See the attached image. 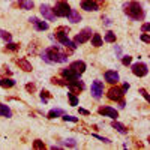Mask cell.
I'll return each mask as SVG.
<instances>
[{
	"label": "cell",
	"mask_w": 150,
	"mask_h": 150,
	"mask_svg": "<svg viewBox=\"0 0 150 150\" xmlns=\"http://www.w3.org/2000/svg\"><path fill=\"white\" fill-rule=\"evenodd\" d=\"M15 63L20 66V69H23L24 72H32V65L29 63V62L26 59H15Z\"/></svg>",
	"instance_id": "e0dca14e"
},
{
	"label": "cell",
	"mask_w": 150,
	"mask_h": 150,
	"mask_svg": "<svg viewBox=\"0 0 150 150\" xmlns=\"http://www.w3.org/2000/svg\"><path fill=\"white\" fill-rule=\"evenodd\" d=\"M78 111H80V114H83V116H89L90 114V111L89 110H84V108H80Z\"/></svg>",
	"instance_id": "74e56055"
},
{
	"label": "cell",
	"mask_w": 150,
	"mask_h": 150,
	"mask_svg": "<svg viewBox=\"0 0 150 150\" xmlns=\"http://www.w3.org/2000/svg\"><path fill=\"white\" fill-rule=\"evenodd\" d=\"M26 90H27L29 93H35V90H36V86H35L33 83H29V84H26Z\"/></svg>",
	"instance_id": "e575fe53"
},
{
	"label": "cell",
	"mask_w": 150,
	"mask_h": 150,
	"mask_svg": "<svg viewBox=\"0 0 150 150\" xmlns=\"http://www.w3.org/2000/svg\"><path fill=\"white\" fill-rule=\"evenodd\" d=\"M141 41H143V42H149V41H150V39H149V35H146V33L141 35Z\"/></svg>",
	"instance_id": "f35d334b"
},
{
	"label": "cell",
	"mask_w": 150,
	"mask_h": 150,
	"mask_svg": "<svg viewBox=\"0 0 150 150\" xmlns=\"http://www.w3.org/2000/svg\"><path fill=\"white\" fill-rule=\"evenodd\" d=\"M140 93L143 95V98L146 99V101H149V92H147L146 89H140Z\"/></svg>",
	"instance_id": "8d00e7d4"
},
{
	"label": "cell",
	"mask_w": 150,
	"mask_h": 150,
	"mask_svg": "<svg viewBox=\"0 0 150 150\" xmlns=\"http://www.w3.org/2000/svg\"><path fill=\"white\" fill-rule=\"evenodd\" d=\"M68 98H69V102H71V105H72V107L78 105V98L75 96L72 92H69V93H68Z\"/></svg>",
	"instance_id": "484cf974"
},
{
	"label": "cell",
	"mask_w": 150,
	"mask_h": 150,
	"mask_svg": "<svg viewBox=\"0 0 150 150\" xmlns=\"http://www.w3.org/2000/svg\"><path fill=\"white\" fill-rule=\"evenodd\" d=\"M50 98H51V93H50L48 90H42V92H41V101H42L44 104H47V101H48Z\"/></svg>",
	"instance_id": "f1b7e54d"
},
{
	"label": "cell",
	"mask_w": 150,
	"mask_h": 150,
	"mask_svg": "<svg viewBox=\"0 0 150 150\" xmlns=\"http://www.w3.org/2000/svg\"><path fill=\"white\" fill-rule=\"evenodd\" d=\"M90 92H92V96H93L95 99H101V98H102V93H104V83L99 81V80H95V81L92 83Z\"/></svg>",
	"instance_id": "52a82bcc"
},
{
	"label": "cell",
	"mask_w": 150,
	"mask_h": 150,
	"mask_svg": "<svg viewBox=\"0 0 150 150\" xmlns=\"http://www.w3.org/2000/svg\"><path fill=\"white\" fill-rule=\"evenodd\" d=\"M131 62H132V57H131V56H123V57H122V63H123L125 66L131 65Z\"/></svg>",
	"instance_id": "d6a6232c"
},
{
	"label": "cell",
	"mask_w": 150,
	"mask_h": 150,
	"mask_svg": "<svg viewBox=\"0 0 150 150\" xmlns=\"http://www.w3.org/2000/svg\"><path fill=\"white\" fill-rule=\"evenodd\" d=\"M0 38H2L5 42H11V39H12L11 33H8V32H5V30H0Z\"/></svg>",
	"instance_id": "f546056e"
},
{
	"label": "cell",
	"mask_w": 150,
	"mask_h": 150,
	"mask_svg": "<svg viewBox=\"0 0 150 150\" xmlns=\"http://www.w3.org/2000/svg\"><path fill=\"white\" fill-rule=\"evenodd\" d=\"M51 83H53V84H57V86H66V83H63L62 80H59V78H56V77L51 78Z\"/></svg>",
	"instance_id": "d590c367"
},
{
	"label": "cell",
	"mask_w": 150,
	"mask_h": 150,
	"mask_svg": "<svg viewBox=\"0 0 150 150\" xmlns=\"http://www.w3.org/2000/svg\"><path fill=\"white\" fill-rule=\"evenodd\" d=\"M62 77H63L65 80H68V81H72V80H77L80 75L69 68V69H62Z\"/></svg>",
	"instance_id": "2e32d148"
},
{
	"label": "cell",
	"mask_w": 150,
	"mask_h": 150,
	"mask_svg": "<svg viewBox=\"0 0 150 150\" xmlns=\"http://www.w3.org/2000/svg\"><path fill=\"white\" fill-rule=\"evenodd\" d=\"M69 68L74 72H77L78 75H81L86 71V63H84V62H81V60H77V62H72V63L69 65Z\"/></svg>",
	"instance_id": "5bb4252c"
},
{
	"label": "cell",
	"mask_w": 150,
	"mask_h": 150,
	"mask_svg": "<svg viewBox=\"0 0 150 150\" xmlns=\"http://www.w3.org/2000/svg\"><path fill=\"white\" fill-rule=\"evenodd\" d=\"M0 116L2 117H11L12 116L11 108L8 105H5V104H0Z\"/></svg>",
	"instance_id": "44dd1931"
},
{
	"label": "cell",
	"mask_w": 150,
	"mask_h": 150,
	"mask_svg": "<svg viewBox=\"0 0 150 150\" xmlns=\"http://www.w3.org/2000/svg\"><path fill=\"white\" fill-rule=\"evenodd\" d=\"M123 12L126 14L129 18L135 20V21H143L146 17V12L143 9V6L138 2H129L123 5Z\"/></svg>",
	"instance_id": "7a4b0ae2"
},
{
	"label": "cell",
	"mask_w": 150,
	"mask_h": 150,
	"mask_svg": "<svg viewBox=\"0 0 150 150\" xmlns=\"http://www.w3.org/2000/svg\"><path fill=\"white\" fill-rule=\"evenodd\" d=\"M98 112L101 116H105V117H111L112 120H116L119 117V112L116 108H111V107H99L98 108Z\"/></svg>",
	"instance_id": "30bf717a"
},
{
	"label": "cell",
	"mask_w": 150,
	"mask_h": 150,
	"mask_svg": "<svg viewBox=\"0 0 150 150\" xmlns=\"http://www.w3.org/2000/svg\"><path fill=\"white\" fill-rule=\"evenodd\" d=\"M8 45L5 47V51H17L20 50V44H14V42H6Z\"/></svg>",
	"instance_id": "d4e9b609"
},
{
	"label": "cell",
	"mask_w": 150,
	"mask_h": 150,
	"mask_svg": "<svg viewBox=\"0 0 150 150\" xmlns=\"http://www.w3.org/2000/svg\"><path fill=\"white\" fill-rule=\"evenodd\" d=\"M93 137H95V138H98V140H101V141L105 143V144H110V143H111L110 138H105V137H101V135H98V134H93Z\"/></svg>",
	"instance_id": "836d02e7"
},
{
	"label": "cell",
	"mask_w": 150,
	"mask_h": 150,
	"mask_svg": "<svg viewBox=\"0 0 150 150\" xmlns=\"http://www.w3.org/2000/svg\"><path fill=\"white\" fill-rule=\"evenodd\" d=\"M92 29H89V27H86V29H83L77 36L74 38V44L75 45H80V44H84V42H87L92 38Z\"/></svg>",
	"instance_id": "5b68a950"
},
{
	"label": "cell",
	"mask_w": 150,
	"mask_h": 150,
	"mask_svg": "<svg viewBox=\"0 0 150 150\" xmlns=\"http://www.w3.org/2000/svg\"><path fill=\"white\" fill-rule=\"evenodd\" d=\"M129 87H131V86H129V83H125V84H123V87H122V89H123L125 92H126V90H129Z\"/></svg>",
	"instance_id": "60d3db41"
},
{
	"label": "cell",
	"mask_w": 150,
	"mask_h": 150,
	"mask_svg": "<svg viewBox=\"0 0 150 150\" xmlns=\"http://www.w3.org/2000/svg\"><path fill=\"white\" fill-rule=\"evenodd\" d=\"M29 21H30V24H33V26H35L36 30H47V29H48V23L41 21L39 18H36V17L29 18Z\"/></svg>",
	"instance_id": "7c38bea8"
},
{
	"label": "cell",
	"mask_w": 150,
	"mask_h": 150,
	"mask_svg": "<svg viewBox=\"0 0 150 150\" xmlns=\"http://www.w3.org/2000/svg\"><path fill=\"white\" fill-rule=\"evenodd\" d=\"M0 86L9 89V87H14L15 86V81L12 80V78H3V80H0Z\"/></svg>",
	"instance_id": "cb8c5ba5"
},
{
	"label": "cell",
	"mask_w": 150,
	"mask_h": 150,
	"mask_svg": "<svg viewBox=\"0 0 150 150\" xmlns=\"http://www.w3.org/2000/svg\"><path fill=\"white\" fill-rule=\"evenodd\" d=\"M41 57L47 63H66L68 62V56L65 53H62L57 47H50V48L44 50Z\"/></svg>",
	"instance_id": "6da1fadb"
},
{
	"label": "cell",
	"mask_w": 150,
	"mask_h": 150,
	"mask_svg": "<svg viewBox=\"0 0 150 150\" xmlns=\"http://www.w3.org/2000/svg\"><path fill=\"white\" fill-rule=\"evenodd\" d=\"M81 8L84 9V11H98L99 9V6H98V3H96V0H81Z\"/></svg>",
	"instance_id": "4fadbf2b"
},
{
	"label": "cell",
	"mask_w": 150,
	"mask_h": 150,
	"mask_svg": "<svg viewBox=\"0 0 150 150\" xmlns=\"http://www.w3.org/2000/svg\"><path fill=\"white\" fill-rule=\"evenodd\" d=\"M39 11H41V15H42L44 18H47L48 21H54V20H56V15H54L53 9L50 8L48 5H41Z\"/></svg>",
	"instance_id": "8fae6325"
},
{
	"label": "cell",
	"mask_w": 150,
	"mask_h": 150,
	"mask_svg": "<svg viewBox=\"0 0 150 150\" xmlns=\"http://www.w3.org/2000/svg\"><path fill=\"white\" fill-rule=\"evenodd\" d=\"M65 114V111L62 110V108H54L48 112V119H56V117H60V116H63Z\"/></svg>",
	"instance_id": "7402d4cb"
},
{
	"label": "cell",
	"mask_w": 150,
	"mask_h": 150,
	"mask_svg": "<svg viewBox=\"0 0 150 150\" xmlns=\"http://www.w3.org/2000/svg\"><path fill=\"white\" fill-rule=\"evenodd\" d=\"M66 86L69 87V92H72L74 95H78L80 92H83L84 89H86V86H84V83L81 81V80H72V81H68L66 83Z\"/></svg>",
	"instance_id": "ba28073f"
},
{
	"label": "cell",
	"mask_w": 150,
	"mask_h": 150,
	"mask_svg": "<svg viewBox=\"0 0 150 150\" xmlns=\"http://www.w3.org/2000/svg\"><path fill=\"white\" fill-rule=\"evenodd\" d=\"M141 30L144 32V33H147V30H149V24L146 23V24H143V27H141Z\"/></svg>",
	"instance_id": "ab89813d"
},
{
	"label": "cell",
	"mask_w": 150,
	"mask_h": 150,
	"mask_svg": "<svg viewBox=\"0 0 150 150\" xmlns=\"http://www.w3.org/2000/svg\"><path fill=\"white\" fill-rule=\"evenodd\" d=\"M119 74L116 72V71H107L105 72V80H107V83H110V84H117L119 83Z\"/></svg>",
	"instance_id": "9a60e30c"
},
{
	"label": "cell",
	"mask_w": 150,
	"mask_h": 150,
	"mask_svg": "<svg viewBox=\"0 0 150 150\" xmlns=\"http://www.w3.org/2000/svg\"><path fill=\"white\" fill-rule=\"evenodd\" d=\"M111 126L114 128L117 132H120V134H123V135H126L128 134V128L125 126V125H122V123H119V122H112L111 123Z\"/></svg>",
	"instance_id": "d6986e66"
},
{
	"label": "cell",
	"mask_w": 150,
	"mask_h": 150,
	"mask_svg": "<svg viewBox=\"0 0 150 150\" xmlns=\"http://www.w3.org/2000/svg\"><path fill=\"white\" fill-rule=\"evenodd\" d=\"M62 119H63L65 122H74V123H77V122H78V119H77V117H74V116H68V114H63V117H62Z\"/></svg>",
	"instance_id": "1f68e13d"
},
{
	"label": "cell",
	"mask_w": 150,
	"mask_h": 150,
	"mask_svg": "<svg viewBox=\"0 0 150 150\" xmlns=\"http://www.w3.org/2000/svg\"><path fill=\"white\" fill-rule=\"evenodd\" d=\"M105 41L107 42H116V33L114 32H107L105 33Z\"/></svg>",
	"instance_id": "83f0119b"
},
{
	"label": "cell",
	"mask_w": 150,
	"mask_h": 150,
	"mask_svg": "<svg viewBox=\"0 0 150 150\" xmlns=\"http://www.w3.org/2000/svg\"><path fill=\"white\" fill-rule=\"evenodd\" d=\"M132 74L135 75V77H146V75L149 74V68H147L146 63L138 62V63L132 65Z\"/></svg>",
	"instance_id": "9c48e42d"
},
{
	"label": "cell",
	"mask_w": 150,
	"mask_h": 150,
	"mask_svg": "<svg viewBox=\"0 0 150 150\" xmlns=\"http://www.w3.org/2000/svg\"><path fill=\"white\" fill-rule=\"evenodd\" d=\"M18 3H20V8L24 9V11H30V9H33V6H35L33 0H20Z\"/></svg>",
	"instance_id": "ffe728a7"
},
{
	"label": "cell",
	"mask_w": 150,
	"mask_h": 150,
	"mask_svg": "<svg viewBox=\"0 0 150 150\" xmlns=\"http://www.w3.org/2000/svg\"><path fill=\"white\" fill-rule=\"evenodd\" d=\"M63 144L68 146V147H75V146H77V141H75L74 138H68V140L63 141Z\"/></svg>",
	"instance_id": "4dcf8cb0"
},
{
	"label": "cell",
	"mask_w": 150,
	"mask_h": 150,
	"mask_svg": "<svg viewBox=\"0 0 150 150\" xmlns=\"http://www.w3.org/2000/svg\"><path fill=\"white\" fill-rule=\"evenodd\" d=\"M102 20H105V26H110V24H111V20H110V18H107V17L104 18V17H102Z\"/></svg>",
	"instance_id": "b9f144b4"
},
{
	"label": "cell",
	"mask_w": 150,
	"mask_h": 150,
	"mask_svg": "<svg viewBox=\"0 0 150 150\" xmlns=\"http://www.w3.org/2000/svg\"><path fill=\"white\" fill-rule=\"evenodd\" d=\"M68 32H69V29H66V27H60L57 32H56V38H57V41L62 44V45H65L66 48H68V53H72L75 48H77V45H75L69 38H68Z\"/></svg>",
	"instance_id": "3957f363"
},
{
	"label": "cell",
	"mask_w": 150,
	"mask_h": 150,
	"mask_svg": "<svg viewBox=\"0 0 150 150\" xmlns=\"http://www.w3.org/2000/svg\"><path fill=\"white\" fill-rule=\"evenodd\" d=\"M123 96H125V90L120 89V87H117V86L111 87V89L108 90V93H107V98L111 99V101H116V102H120L123 99Z\"/></svg>",
	"instance_id": "8992f818"
},
{
	"label": "cell",
	"mask_w": 150,
	"mask_h": 150,
	"mask_svg": "<svg viewBox=\"0 0 150 150\" xmlns=\"http://www.w3.org/2000/svg\"><path fill=\"white\" fill-rule=\"evenodd\" d=\"M33 149H36V150H44V149H45V143L41 141V140H35V141H33Z\"/></svg>",
	"instance_id": "4316f807"
},
{
	"label": "cell",
	"mask_w": 150,
	"mask_h": 150,
	"mask_svg": "<svg viewBox=\"0 0 150 150\" xmlns=\"http://www.w3.org/2000/svg\"><path fill=\"white\" fill-rule=\"evenodd\" d=\"M71 11V6L68 5V2H65V0H60L59 3H56V6L53 8V12L56 17H68Z\"/></svg>",
	"instance_id": "277c9868"
},
{
	"label": "cell",
	"mask_w": 150,
	"mask_h": 150,
	"mask_svg": "<svg viewBox=\"0 0 150 150\" xmlns=\"http://www.w3.org/2000/svg\"><path fill=\"white\" fill-rule=\"evenodd\" d=\"M92 45L93 47H101L102 45V38H101L99 33H93V36H92Z\"/></svg>",
	"instance_id": "603a6c76"
},
{
	"label": "cell",
	"mask_w": 150,
	"mask_h": 150,
	"mask_svg": "<svg viewBox=\"0 0 150 150\" xmlns=\"http://www.w3.org/2000/svg\"><path fill=\"white\" fill-rule=\"evenodd\" d=\"M68 17H69V21H71V23H74V24L81 21V15H80V12H78V11H75V9H71V11H69Z\"/></svg>",
	"instance_id": "ac0fdd59"
}]
</instances>
